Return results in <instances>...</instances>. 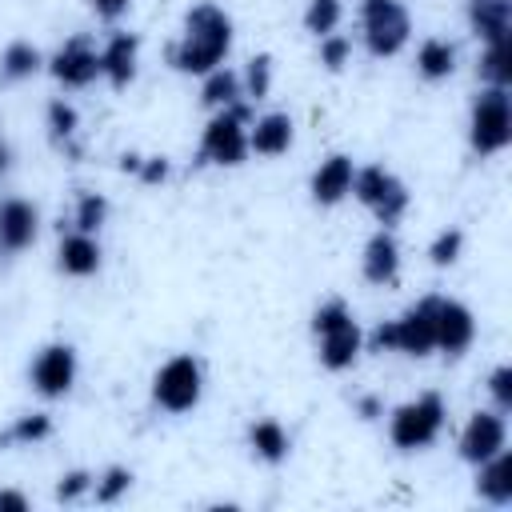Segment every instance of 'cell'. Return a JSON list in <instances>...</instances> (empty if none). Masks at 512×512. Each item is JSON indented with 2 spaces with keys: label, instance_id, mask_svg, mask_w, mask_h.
<instances>
[{
  "label": "cell",
  "instance_id": "obj_34",
  "mask_svg": "<svg viewBox=\"0 0 512 512\" xmlns=\"http://www.w3.org/2000/svg\"><path fill=\"white\" fill-rule=\"evenodd\" d=\"M456 252H460V232L452 228V232H440L436 236V244H432V264H452L456 260Z\"/></svg>",
  "mask_w": 512,
  "mask_h": 512
},
{
  "label": "cell",
  "instance_id": "obj_33",
  "mask_svg": "<svg viewBox=\"0 0 512 512\" xmlns=\"http://www.w3.org/2000/svg\"><path fill=\"white\" fill-rule=\"evenodd\" d=\"M128 484H132V472H124V468H108V476H104V484L96 488V500H104V504H112L120 492H128Z\"/></svg>",
  "mask_w": 512,
  "mask_h": 512
},
{
  "label": "cell",
  "instance_id": "obj_20",
  "mask_svg": "<svg viewBox=\"0 0 512 512\" xmlns=\"http://www.w3.org/2000/svg\"><path fill=\"white\" fill-rule=\"evenodd\" d=\"M476 488H480V496L492 500V504H508V500H512V456H508L504 448L484 460Z\"/></svg>",
  "mask_w": 512,
  "mask_h": 512
},
{
  "label": "cell",
  "instance_id": "obj_39",
  "mask_svg": "<svg viewBox=\"0 0 512 512\" xmlns=\"http://www.w3.org/2000/svg\"><path fill=\"white\" fill-rule=\"evenodd\" d=\"M0 508H8V512H24L28 500H24L20 492H0Z\"/></svg>",
  "mask_w": 512,
  "mask_h": 512
},
{
  "label": "cell",
  "instance_id": "obj_38",
  "mask_svg": "<svg viewBox=\"0 0 512 512\" xmlns=\"http://www.w3.org/2000/svg\"><path fill=\"white\" fill-rule=\"evenodd\" d=\"M140 168V176L144 180H164V172H168V164L164 160H148V164H136Z\"/></svg>",
  "mask_w": 512,
  "mask_h": 512
},
{
  "label": "cell",
  "instance_id": "obj_6",
  "mask_svg": "<svg viewBox=\"0 0 512 512\" xmlns=\"http://www.w3.org/2000/svg\"><path fill=\"white\" fill-rule=\"evenodd\" d=\"M512 140V104H508V88H484L472 104V148L480 156L500 152Z\"/></svg>",
  "mask_w": 512,
  "mask_h": 512
},
{
  "label": "cell",
  "instance_id": "obj_35",
  "mask_svg": "<svg viewBox=\"0 0 512 512\" xmlns=\"http://www.w3.org/2000/svg\"><path fill=\"white\" fill-rule=\"evenodd\" d=\"M488 388H492L500 412H508V408H512V368H496L492 380H488Z\"/></svg>",
  "mask_w": 512,
  "mask_h": 512
},
{
  "label": "cell",
  "instance_id": "obj_12",
  "mask_svg": "<svg viewBox=\"0 0 512 512\" xmlns=\"http://www.w3.org/2000/svg\"><path fill=\"white\" fill-rule=\"evenodd\" d=\"M504 448V420L496 412H476L460 436V456L472 464H484L488 456H496Z\"/></svg>",
  "mask_w": 512,
  "mask_h": 512
},
{
  "label": "cell",
  "instance_id": "obj_30",
  "mask_svg": "<svg viewBox=\"0 0 512 512\" xmlns=\"http://www.w3.org/2000/svg\"><path fill=\"white\" fill-rule=\"evenodd\" d=\"M348 52H352V44L344 36H324L320 40V64L332 68V72H340L348 64Z\"/></svg>",
  "mask_w": 512,
  "mask_h": 512
},
{
  "label": "cell",
  "instance_id": "obj_21",
  "mask_svg": "<svg viewBox=\"0 0 512 512\" xmlns=\"http://www.w3.org/2000/svg\"><path fill=\"white\" fill-rule=\"evenodd\" d=\"M508 20H512L508 16V0H472V28L488 44L508 36Z\"/></svg>",
  "mask_w": 512,
  "mask_h": 512
},
{
  "label": "cell",
  "instance_id": "obj_37",
  "mask_svg": "<svg viewBox=\"0 0 512 512\" xmlns=\"http://www.w3.org/2000/svg\"><path fill=\"white\" fill-rule=\"evenodd\" d=\"M128 4H132V0H92V8H96L100 16H108V20H112V16H120Z\"/></svg>",
  "mask_w": 512,
  "mask_h": 512
},
{
  "label": "cell",
  "instance_id": "obj_24",
  "mask_svg": "<svg viewBox=\"0 0 512 512\" xmlns=\"http://www.w3.org/2000/svg\"><path fill=\"white\" fill-rule=\"evenodd\" d=\"M480 76L496 88H508L512 84V48H508V36L504 40H492L484 60H480Z\"/></svg>",
  "mask_w": 512,
  "mask_h": 512
},
{
  "label": "cell",
  "instance_id": "obj_27",
  "mask_svg": "<svg viewBox=\"0 0 512 512\" xmlns=\"http://www.w3.org/2000/svg\"><path fill=\"white\" fill-rule=\"evenodd\" d=\"M236 96H240V80L232 72H208V84H204L208 108H228V104H236Z\"/></svg>",
  "mask_w": 512,
  "mask_h": 512
},
{
  "label": "cell",
  "instance_id": "obj_5",
  "mask_svg": "<svg viewBox=\"0 0 512 512\" xmlns=\"http://www.w3.org/2000/svg\"><path fill=\"white\" fill-rule=\"evenodd\" d=\"M444 416H448V412H444V400H440L436 392H424V396H416V400H408V404H400V408L392 412L388 436H392V444L404 448V452L428 448V444L440 436Z\"/></svg>",
  "mask_w": 512,
  "mask_h": 512
},
{
  "label": "cell",
  "instance_id": "obj_7",
  "mask_svg": "<svg viewBox=\"0 0 512 512\" xmlns=\"http://www.w3.org/2000/svg\"><path fill=\"white\" fill-rule=\"evenodd\" d=\"M360 24H364V44L372 56H396L412 32L408 12L400 0H364L360 4Z\"/></svg>",
  "mask_w": 512,
  "mask_h": 512
},
{
  "label": "cell",
  "instance_id": "obj_15",
  "mask_svg": "<svg viewBox=\"0 0 512 512\" xmlns=\"http://www.w3.org/2000/svg\"><path fill=\"white\" fill-rule=\"evenodd\" d=\"M352 180H356L352 160L348 156H328L312 176V200L316 204H336L352 192Z\"/></svg>",
  "mask_w": 512,
  "mask_h": 512
},
{
  "label": "cell",
  "instance_id": "obj_40",
  "mask_svg": "<svg viewBox=\"0 0 512 512\" xmlns=\"http://www.w3.org/2000/svg\"><path fill=\"white\" fill-rule=\"evenodd\" d=\"M4 164H8V152H4V144H0V172H4Z\"/></svg>",
  "mask_w": 512,
  "mask_h": 512
},
{
  "label": "cell",
  "instance_id": "obj_14",
  "mask_svg": "<svg viewBox=\"0 0 512 512\" xmlns=\"http://www.w3.org/2000/svg\"><path fill=\"white\" fill-rule=\"evenodd\" d=\"M472 312L456 300H436V348H444L448 356H460L472 344Z\"/></svg>",
  "mask_w": 512,
  "mask_h": 512
},
{
  "label": "cell",
  "instance_id": "obj_9",
  "mask_svg": "<svg viewBox=\"0 0 512 512\" xmlns=\"http://www.w3.org/2000/svg\"><path fill=\"white\" fill-rule=\"evenodd\" d=\"M152 396L160 408L168 412H188L200 400V364L192 356H172L156 380H152Z\"/></svg>",
  "mask_w": 512,
  "mask_h": 512
},
{
  "label": "cell",
  "instance_id": "obj_19",
  "mask_svg": "<svg viewBox=\"0 0 512 512\" xmlns=\"http://www.w3.org/2000/svg\"><path fill=\"white\" fill-rule=\"evenodd\" d=\"M60 268H64L68 276H92V272L100 268V248H96L92 232H72V236H64V244H60Z\"/></svg>",
  "mask_w": 512,
  "mask_h": 512
},
{
  "label": "cell",
  "instance_id": "obj_29",
  "mask_svg": "<svg viewBox=\"0 0 512 512\" xmlns=\"http://www.w3.org/2000/svg\"><path fill=\"white\" fill-rule=\"evenodd\" d=\"M44 436H48V416H20L4 440H12V444H32V440H44Z\"/></svg>",
  "mask_w": 512,
  "mask_h": 512
},
{
  "label": "cell",
  "instance_id": "obj_2",
  "mask_svg": "<svg viewBox=\"0 0 512 512\" xmlns=\"http://www.w3.org/2000/svg\"><path fill=\"white\" fill-rule=\"evenodd\" d=\"M436 300H416L400 320H388L372 332V352H404V356H428L436 348Z\"/></svg>",
  "mask_w": 512,
  "mask_h": 512
},
{
  "label": "cell",
  "instance_id": "obj_22",
  "mask_svg": "<svg viewBox=\"0 0 512 512\" xmlns=\"http://www.w3.org/2000/svg\"><path fill=\"white\" fill-rule=\"evenodd\" d=\"M248 440H252L256 456L268 460V464H280V460L288 456V436H284V428H280L276 420H260V424H252Z\"/></svg>",
  "mask_w": 512,
  "mask_h": 512
},
{
  "label": "cell",
  "instance_id": "obj_10",
  "mask_svg": "<svg viewBox=\"0 0 512 512\" xmlns=\"http://www.w3.org/2000/svg\"><path fill=\"white\" fill-rule=\"evenodd\" d=\"M76 380V352L68 344H48L32 364V384L40 396H64Z\"/></svg>",
  "mask_w": 512,
  "mask_h": 512
},
{
  "label": "cell",
  "instance_id": "obj_31",
  "mask_svg": "<svg viewBox=\"0 0 512 512\" xmlns=\"http://www.w3.org/2000/svg\"><path fill=\"white\" fill-rule=\"evenodd\" d=\"M268 80H272V60L268 56H256L248 64V96L252 100H264L268 96Z\"/></svg>",
  "mask_w": 512,
  "mask_h": 512
},
{
  "label": "cell",
  "instance_id": "obj_3",
  "mask_svg": "<svg viewBox=\"0 0 512 512\" xmlns=\"http://www.w3.org/2000/svg\"><path fill=\"white\" fill-rule=\"evenodd\" d=\"M312 332L320 340V360L328 368L340 372V368H348L356 360V352H360V328H356V320H352V312H348L344 300H328L324 308H316Z\"/></svg>",
  "mask_w": 512,
  "mask_h": 512
},
{
  "label": "cell",
  "instance_id": "obj_4",
  "mask_svg": "<svg viewBox=\"0 0 512 512\" xmlns=\"http://www.w3.org/2000/svg\"><path fill=\"white\" fill-rule=\"evenodd\" d=\"M248 156V108L236 100L228 108H220L208 128H204V140H200V164H240Z\"/></svg>",
  "mask_w": 512,
  "mask_h": 512
},
{
  "label": "cell",
  "instance_id": "obj_36",
  "mask_svg": "<svg viewBox=\"0 0 512 512\" xmlns=\"http://www.w3.org/2000/svg\"><path fill=\"white\" fill-rule=\"evenodd\" d=\"M84 488H88V472H68V476L56 484V500H76Z\"/></svg>",
  "mask_w": 512,
  "mask_h": 512
},
{
  "label": "cell",
  "instance_id": "obj_17",
  "mask_svg": "<svg viewBox=\"0 0 512 512\" xmlns=\"http://www.w3.org/2000/svg\"><path fill=\"white\" fill-rule=\"evenodd\" d=\"M396 268H400V248H396V240H392L388 232H376V236L368 240V248H364V276H368L372 284H388V280H396Z\"/></svg>",
  "mask_w": 512,
  "mask_h": 512
},
{
  "label": "cell",
  "instance_id": "obj_28",
  "mask_svg": "<svg viewBox=\"0 0 512 512\" xmlns=\"http://www.w3.org/2000/svg\"><path fill=\"white\" fill-rule=\"evenodd\" d=\"M104 212H108L104 196L84 192V196H80V208H76V228H80V232H96V228L104 224Z\"/></svg>",
  "mask_w": 512,
  "mask_h": 512
},
{
  "label": "cell",
  "instance_id": "obj_1",
  "mask_svg": "<svg viewBox=\"0 0 512 512\" xmlns=\"http://www.w3.org/2000/svg\"><path fill=\"white\" fill-rule=\"evenodd\" d=\"M228 48H232V20L216 4H196L184 16V36L168 52V60L180 72H212Z\"/></svg>",
  "mask_w": 512,
  "mask_h": 512
},
{
  "label": "cell",
  "instance_id": "obj_8",
  "mask_svg": "<svg viewBox=\"0 0 512 512\" xmlns=\"http://www.w3.org/2000/svg\"><path fill=\"white\" fill-rule=\"evenodd\" d=\"M352 192H356V200H360L364 208H372V216H376L380 224H396V220L404 216V208H408L404 184H400L388 168H380V164L360 168L356 180H352Z\"/></svg>",
  "mask_w": 512,
  "mask_h": 512
},
{
  "label": "cell",
  "instance_id": "obj_13",
  "mask_svg": "<svg viewBox=\"0 0 512 512\" xmlns=\"http://www.w3.org/2000/svg\"><path fill=\"white\" fill-rule=\"evenodd\" d=\"M36 240V208L28 200L0 204V256H16Z\"/></svg>",
  "mask_w": 512,
  "mask_h": 512
},
{
  "label": "cell",
  "instance_id": "obj_26",
  "mask_svg": "<svg viewBox=\"0 0 512 512\" xmlns=\"http://www.w3.org/2000/svg\"><path fill=\"white\" fill-rule=\"evenodd\" d=\"M336 24H340V0H312L308 4V12H304V28L312 32V36H332L336 32Z\"/></svg>",
  "mask_w": 512,
  "mask_h": 512
},
{
  "label": "cell",
  "instance_id": "obj_25",
  "mask_svg": "<svg viewBox=\"0 0 512 512\" xmlns=\"http://www.w3.org/2000/svg\"><path fill=\"white\" fill-rule=\"evenodd\" d=\"M36 64H40V52H36L32 44L16 40V44H8L4 56H0V76H4V80H20V76H32Z\"/></svg>",
  "mask_w": 512,
  "mask_h": 512
},
{
  "label": "cell",
  "instance_id": "obj_23",
  "mask_svg": "<svg viewBox=\"0 0 512 512\" xmlns=\"http://www.w3.org/2000/svg\"><path fill=\"white\" fill-rule=\"evenodd\" d=\"M416 68H420V76H428V80H444V76L456 68L452 44H444V40H424V44H420V56H416Z\"/></svg>",
  "mask_w": 512,
  "mask_h": 512
},
{
  "label": "cell",
  "instance_id": "obj_11",
  "mask_svg": "<svg viewBox=\"0 0 512 512\" xmlns=\"http://www.w3.org/2000/svg\"><path fill=\"white\" fill-rule=\"evenodd\" d=\"M52 76L68 88H84L100 76V52L84 40V36H72L56 56H52Z\"/></svg>",
  "mask_w": 512,
  "mask_h": 512
},
{
  "label": "cell",
  "instance_id": "obj_18",
  "mask_svg": "<svg viewBox=\"0 0 512 512\" xmlns=\"http://www.w3.org/2000/svg\"><path fill=\"white\" fill-rule=\"evenodd\" d=\"M292 144V120L284 112H272L264 120H256V128L248 132V148H256L260 156H280Z\"/></svg>",
  "mask_w": 512,
  "mask_h": 512
},
{
  "label": "cell",
  "instance_id": "obj_16",
  "mask_svg": "<svg viewBox=\"0 0 512 512\" xmlns=\"http://www.w3.org/2000/svg\"><path fill=\"white\" fill-rule=\"evenodd\" d=\"M100 72L112 80V88H124L136 76V36L120 32L108 40V48L100 52Z\"/></svg>",
  "mask_w": 512,
  "mask_h": 512
},
{
  "label": "cell",
  "instance_id": "obj_32",
  "mask_svg": "<svg viewBox=\"0 0 512 512\" xmlns=\"http://www.w3.org/2000/svg\"><path fill=\"white\" fill-rule=\"evenodd\" d=\"M48 128H52V140H68V136L76 132V112H72L64 100H56V104L48 108Z\"/></svg>",
  "mask_w": 512,
  "mask_h": 512
}]
</instances>
